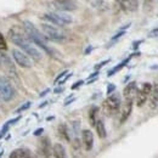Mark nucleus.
<instances>
[{
    "label": "nucleus",
    "mask_w": 158,
    "mask_h": 158,
    "mask_svg": "<svg viewBox=\"0 0 158 158\" xmlns=\"http://www.w3.org/2000/svg\"><path fill=\"white\" fill-rule=\"evenodd\" d=\"M9 38L15 45H17L22 51H24L29 57L33 58L35 61H40L43 54L38 49V46L29 39L27 34H23L21 31H18L17 28H11L9 31Z\"/></svg>",
    "instance_id": "1"
},
{
    "label": "nucleus",
    "mask_w": 158,
    "mask_h": 158,
    "mask_svg": "<svg viewBox=\"0 0 158 158\" xmlns=\"http://www.w3.org/2000/svg\"><path fill=\"white\" fill-rule=\"evenodd\" d=\"M23 28H24V32L29 37V39L38 46L40 47L42 50H44L45 52L52 55V50L49 47L47 43H46V37L44 35L43 32H40L39 29L31 22V21H23Z\"/></svg>",
    "instance_id": "2"
},
{
    "label": "nucleus",
    "mask_w": 158,
    "mask_h": 158,
    "mask_svg": "<svg viewBox=\"0 0 158 158\" xmlns=\"http://www.w3.org/2000/svg\"><path fill=\"white\" fill-rule=\"evenodd\" d=\"M43 19L47 21L49 23L56 24L58 27L61 26H68L73 22V17L71 15L66 14V11H54V12H46L42 16Z\"/></svg>",
    "instance_id": "3"
},
{
    "label": "nucleus",
    "mask_w": 158,
    "mask_h": 158,
    "mask_svg": "<svg viewBox=\"0 0 158 158\" xmlns=\"http://www.w3.org/2000/svg\"><path fill=\"white\" fill-rule=\"evenodd\" d=\"M121 107H122V97L119 94H116V93L108 95L107 98L102 102V111L107 116H113L118 113Z\"/></svg>",
    "instance_id": "4"
},
{
    "label": "nucleus",
    "mask_w": 158,
    "mask_h": 158,
    "mask_svg": "<svg viewBox=\"0 0 158 158\" xmlns=\"http://www.w3.org/2000/svg\"><path fill=\"white\" fill-rule=\"evenodd\" d=\"M42 32L44 33L47 40H51V42L61 43L66 39V33L62 32L61 29L58 28V26L52 24V23H43Z\"/></svg>",
    "instance_id": "5"
},
{
    "label": "nucleus",
    "mask_w": 158,
    "mask_h": 158,
    "mask_svg": "<svg viewBox=\"0 0 158 158\" xmlns=\"http://www.w3.org/2000/svg\"><path fill=\"white\" fill-rule=\"evenodd\" d=\"M16 91L11 84V82L4 75H0V98L5 102L11 101L15 97Z\"/></svg>",
    "instance_id": "6"
},
{
    "label": "nucleus",
    "mask_w": 158,
    "mask_h": 158,
    "mask_svg": "<svg viewBox=\"0 0 158 158\" xmlns=\"http://www.w3.org/2000/svg\"><path fill=\"white\" fill-rule=\"evenodd\" d=\"M11 55H12V58L15 60L16 65H18L19 67L22 68H31L32 67V60L24 51L22 50H18V49H12L11 51Z\"/></svg>",
    "instance_id": "7"
},
{
    "label": "nucleus",
    "mask_w": 158,
    "mask_h": 158,
    "mask_svg": "<svg viewBox=\"0 0 158 158\" xmlns=\"http://www.w3.org/2000/svg\"><path fill=\"white\" fill-rule=\"evenodd\" d=\"M0 65H3L4 70L6 71V73H7L10 77L17 78V72H16L15 65H14V62L11 61V58H10L7 55L0 54Z\"/></svg>",
    "instance_id": "8"
},
{
    "label": "nucleus",
    "mask_w": 158,
    "mask_h": 158,
    "mask_svg": "<svg viewBox=\"0 0 158 158\" xmlns=\"http://www.w3.org/2000/svg\"><path fill=\"white\" fill-rule=\"evenodd\" d=\"M82 144L84 146L85 151H91L94 146V134L91 130L85 129L82 131Z\"/></svg>",
    "instance_id": "9"
},
{
    "label": "nucleus",
    "mask_w": 158,
    "mask_h": 158,
    "mask_svg": "<svg viewBox=\"0 0 158 158\" xmlns=\"http://www.w3.org/2000/svg\"><path fill=\"white\" fill-rule=\"evenodd\" d=\"M133 105H134V100H125V102L123 103V107H122V112H121V124H124L128 118L130 117L131 114V111H133Z\"/></svg>",
    "instance_id": "10"
},
{
    "label": "nucleus",
    "mask_w": 158,
    "mask_h": 158,
    "mask_svg": "<svg viewBox=\"0 0 158 158\" xmlns=\"http://www.w3.org/2000/svg\"><path fill=\"white\" fill-rule=\"evenodd\" d=\"M137 91H139V89H137V85H136L135 82L128 83L126 86L124 88V90H123L124 98H125V100H134V98L136 97Z\"/></svg>",
    "instance_id": "11"
},
{
    "label": "nucleus",
    "mask_w": 158,
    "mask_h": 158,
    "mask_svg": "<svg viewBox=\"0 0 158 158\" xmlns=\"http://www.w3.org/2000/svg\"><path fill=\"white\" fill-rule=\"evenodd\" d=\"M40 152L43 156L45 157H49L51 156V152H52V149H51V145H50V140L49 137H43L42 141H40Z\"/></svg>",
    "instance_id": "12"
},
{
    "label": "nucleus",
    "mask_w": 158,
    "mask_h": 158,
    "mask_svg": "<svg viewBox=\"0 0 158 158\" xmlns=\"http://www.w3.org/2000/svg\"><path fill=\"white\" fill-rule=\"evenodd\" d=\"M55 7H56V10H58V11H72V10L77 9V5L74 3H72L71 0H68V1H62V3L56 1Z\"/></svg>",
    "instance_id": "13"
},
{
    "label": "nucleus",
    "mask_w": 158,
    "mask_h": 158,
    "mask_svg": "<svg viewBox=\"0 0 158 158\" xmlns=\"http://www.w3.org/2000/svg\"><path fill=\"white\" fill-rule=\"evenodd\" d=\"M119 4L126 11H136L139 6V0H121Z\"/></svg>",
    "instance_id": "14"
},
{
    "label": "nucleus",
    "mask_w": 158,
    "mask_h": 158,
    "mask_svg": "<svg viewBox=\"0 0 158 158\" xmlns=\"http://www.w3.org/2000/svg\"><path fill=\"white\" fill-rule=\"evenodd\" d=\"M131 57H134V56H133V54H131V55H130L129 57H126V58H125V60H123L122 62H119V63H118V65H117L116 67H113V68H112V70H110V71H108L107 75H108V77H112V75H114V74H116L117 72H119V71L122 70V68H124V67H125V66H126L128 63H129V62H130V60H131Z\"/></svg>",
    "instance_id": "15"
},
{
    "label": "nucleus",
    "mask_w": 158,
    "mask_h": 158,
    "mask_svg": "<svg viewBox=\"0 0 158 158\" xmlns=\"http://www.w3.org/2000/svg\"><path fill=\"white\" fill-rule=\"evenodd\" d=\"M52 154L56 158H65L67 156V153H66V149L63 147V145L62 144H55L52 146Z\"/></svg>",
    "instance_id": "16"
},
{
    "label": "nucleus",
    "mask_w": 158,
    "mask_h": 158,
    "mask_svg": "<svg viewBox=\"0 0 158 158\" xmlns=\"http://www.w3.org/2000/svg\"><path fill=\"white\" fill-rule=\"evenodd\" d=\"M150 103L151 108H156L158 106V82L153 85L152 91L150 94Z\"/></svg>",
    "instance_id": "17"
},
{
    "label": "nucleus",
    "mask_w": 158,
    "mask_h": 158,
    "mask_svg": "<svg viewBox=\"0 0 158 158\" xmlns=\"http://www.w3.org/2000/svg\"><path fill=\"white\" fill-rule=\"evenodd\" d=\"M10 157L11 158H27V157H31V151L28 149H24V147H21V149L12 151Z\"/></svg>",
    "instance_id": "18"
},
{
    "label": "nucleus",
    "mask_w": 158,
    "mask_h": 158,
    "mask_svg": "<svg viewBox=\"0 0 158 158\" xmlns=\"http://www.w3.org/2000/svg\"><path fill=\"white\" fill-rule=\"evenodd\" d=\"M57 131H58V135H60L63 140H66L67 142L71 141V136H70V130H68V128L66 124L61 123L57 128Z\"/></svg>",
    "instance_id": "19"
},
{
    "label": "nucleus",
    "mask_w": 158,
    "mask_h": 158,
    "mask_svg": "<svg viewBox=\"0 0 158 158\" xmlns=\"http://www.w3.org/2000/svg\"><path fill=\"white\" fill-rule=\"evenodd\" d=\"M95 128H96V133H97L98 137H100V139H105L106 135H107L105 123H103L101 119H98V121H96V123H95Z\"/></svg>",
    "instance_id": "20"
},
{
    "label": "nucleus",
    "mask_w": 158,
    "mask_h": 158,
    "mask_svg": "<svg viewBox=\"0 0 158 158\" xmlns=\"http://www.w3.org/2000/svg\"><path fill=\"white\" fill-rule=\"evenodd\" d=\"M149 97H150V96L147 95V94H145L144 91L139 90V91H137V94H136V97H135L136 106H137V107H142V106L146 103V101H147V98H149Z\"/></svg>",
    "instance_id": "21"
},
{
    "label": "nucleus",
    "mask_w": 158,
    "mask_h": 158,
    "mask_svg": "<svg viewBox=\"0 0 158 158\" xmlns=\"http://www.w3.org/2000/svg\"><path fill=\"white\" fill-rule=\"evenodd\" d=\"M97 112H98V108L96 106H93L89 111V119H90V124L95 126L96 123V117H97Z\"/></svg>",
    "instance_id": "22"
},
{
    "label": "nucleus",
    "mask_w": 158,
    "mask_h": 158,
    "mask_svg": "<svg viewBox=\"0 0 158 158\" xmlns=\"http://www.w3.org/2000/svg\"><path fill=\"white\" fill-rule=\"evenodd\" d=\"M19 119H21V116H17L16 118H14V119H10L9 122H6V124L3 126V129H1V133H3V134H5V133L9 130V128L11 126V125H14V124H16Z\"/></svg>",
    "instance_id": "23"
},
{
    "label": "nucleus",
    "mask_w": 158,
    "mask_h": 158,
    "mask_svg": "<svg viewBox=\"0 0 158 158\" xmlns=\"http://www.w3.org/2000/svg\"><path fill=\"white\" fill-rule=\"evenodd\" d=\"M152 88H153V85H152L151 83L147 82V83H144V84H142V86H141L140 90H141V91H144L145 94H147V95L150 96L151 91H152Z\"/></svg>",
    "instance_id": "24"
},
{
    "label": "nucleus",
    "mask_w": 158,
    "mask_h": 158,
    "mask_svg": "<svg viewBox=\"0 0 158 158\" xmlns=\"http://www.w3.org/2000/svg\"><path fill=\"white\" fill-rule=\"evenodd\" d=\"M72 130H73V134L78 136L79 131H80V123H79V121H75L72 123Z\"/></svg>",
    "instance_id": "25"
},
{
    "label": "nucleus",
    "mask_w": 158,
    "mask_h": 158,
    "mask_svg": "<svg viewBox=\"0 0 158 158\" xmlns=\"http://www.w3.org/2000/svg\"><path fill=\"white\" fill-rule=\"evenodd\" d=\"M7 49V44H6V39L4 38V35L0 33V50L1 51H5Z\"/></svg>",
    "instance_id": "26"
},
{
    "label": "nucleus",
    "mask_w": 158,
    "mask_h": 158,
    "mask_svg": "<svg viewBox=\"0 0 158 158\" xmlns=\"http://www.w3.org/2000/svg\"><path fill=\"white\" fill-rule=\"evenodd\" d=\"M31 105H32V102L31 101H28V102H26L24 105H22L21 107H18L17 110H16V113H21V112H23V111H26V110H28L29 107H31Z\"/></svg>",
    "instance_id": "27"
},
{
    "label": "nucleus",
    "mask_w": 158,
    "mask_h": 158,
    "mask_svg": "<svg viewBox=\"0 0 158 158\" xmlns=\"http://www.w3.org/2000/svg\"><path fill=\"white\" fill-rule=\"evenodd\" d=\"M110 58H107V60H105V61H102V62H100V63H97L95 67H94V70L95 71H100V68H102L105 65H107V63H110Z\"/></svg>",
    "instance_id": "28"
},
{
    "label": "nucleus",
    "mask_w": 158,
    "mask_h": 158,
    "mask_svg": "<svg viewBox=\"0 0 158 158\" xmlns=\"http://www.w3.org/2000/svg\"><path fill=\"white\" fill-rule=\"evenodd\" d=\"M68 72H70V71H67V70H66V71H62V72H61L60 74H58V75H57V77L55 78V80H54V83H55V84H57V83H58V82H60V80H61V79H62V78H63V77H65V75H66V74H67Z\"/></svg>",
    "instance_id": "29"
},
{
    "label": "nucleus",
    "mask_w": 158,
    "mask_h": 158,
    "mask_svg": "<svg viewBox=\"0 0 158 158\" xmlns=\"http://www.w3.org/2000/svg\"><path fill=\"white\" fill-rule=\"evenodd\" d=\"M72 74H73V73H71V72H68V73H67V74H66V75H65V77H63V78L61 79V80H60V82H58V83H57V84H58V85H63V84H65V83H66V82L68 80V79H70V78L72 77Z\"/></svg>",
    "instance_id": "30"
},
{
    "label": "nucleus",
    "mask_w": 158,
    "mask_h": 158,
    "mask_svg": "<svg viewBox=\"0 0 158 158\" xmlns=\"http://www.w3.org/2000/svg\"><path fill=\"white\" fill-rule=\"evenodd\" d=\"M116 91V85L114 84H112V83H110L108 84V86H107V90H106V94L107 95H111L112 93H114Z\"/></svg>",
    "instance_id": "31"
},
{
    "label": "nucleus",
    "mask_w": 158,
    "mask_h": 158,
    "mask_svg": "<svg viewBox=\"0 0 158 158\" xmlns=\"http://www.w3.org/2000/svg\"><path fill=\"white\" fill-rule=\"evenodd\" d=\"M123 35H125V31H119V32H118L116 35H113L112 37V39H111V42H116L117 40V39H119V38H122Z\"/></svg>",
    "instance_id": "32"
},
{
    "label": "nucleus",
    "mask_w": 158,
    "mask_h": 158,
    "mask_svg": "<svg viewBox=\"0 0 158 158\" xmlns=\"http://www.w3.org/2000/svg\"><path fill=\"white\" fill-rule=\"evenodd\" d=\"M157 37H158V27L153 28L152 31H150V33H149V38H157Z\"/></svg>",
    "instance_id": "33"
},
{
    "label": "nucleus",
    "mask_w": 158,
    "mask_h": 158,
    "mask_svg": "<svg viewBox=\"0 0 158 158\" xmlns=\"http://www.w3.org/2000/svg\"><path fill=\"white\" fill-rule=\"evenodd\" d=\"M84 84V80H78L77 83H74L72 86H71V89H72V90H75V89H78L79 86H82Z\"/></svg>",
    "instance_id": "34"
},
{
    "label": "nucleus",
    "mask_w": 158,
    "mask_h": 158,
    "mask_svg": "<svg viewBox=\"0 0 158 158\" xmlns=\"http://www.w3.org/2000/svg\"><path fill=\"white\" fill-rule=\"evenodd\" d=\"M142 43H144V40H141V39H140V40H135V42L133 43V50H137L139 45L142 44Z\"/></svg>",
    "instance_id": "35"
},
{
    "label": "nucleus",
    "mask_w": 158,
    "mask_h": 158,
    "mask_svg": "<svg viewBox=\"0 0 158 158\" xmlns=\"http://www.w3.org/2000/svg\"><path fill=\"white\" fill-rule=\"evenodd\" d=\"M75 101V97H72V95L71 96H68V98L65 101V106H68V105H71L72 102H74Z\"/></svg>",
    "instance_id": "36"
},
{
    "label": "nucleus",
    "mask_w": 158,
    "mask_h": 158,
    "mask_svg": "<svg viewBox=\"0 0 158 158\" xmlns=\"http://www.w3.org/2000/svg\"><path fill=\"white\" fill-rule=\"evenodd\" d=\"M44 133V129H43V128H39V129H37V130H34V136H40L42 134Z\"/></svg>",
    "instance_id": "37"
},
{
    "label": "nucleus",
    "mask_w": 158,
    "mask_h": 158,
    "mask_svg": "<svg viewBox=\"0 0 158 158\" xmlns=\"http://www.w3.org/2000/svg\"><path fill=\"white\" fill-rule=\"evenodd\" d=\"M63 90H65V88L61 85L60 88H55V90H54V93L55 94H60V93H63Z\"/></svg>",
    "instance_id": "38"
},
{
    "label": "nucleus",
    "mask_w": 158,
    "mask_h": 158,
    "mask_svg": "<svg viewBox=\"0 0 158 158\" xmlns=\"http://www.w3.org/2000/svg\"><path fill=\"white\" fill-rule=\"evenodd\" d=\"M93 50H94V47H93L91 45H89V46H88V47L85 49V51H84V54H85V55H89V54H90V52H91Z\"/></svg>",
    "instance_id": "39"
},
{
    "label": "nucleus",
    "mask_w": 158,
    "mask_h": 158,
    "mask_svg": "<svg viewBox=\"0 0 158 158\" xmlns=\"http://www.w3.org/2000/svg\"><path fill=\"white\" fill-rule=\"evenodd\" d=\"M49 93H50V89H45L44 91H42L40 94H39V97H44V96H46Z\"/></svg>",
    "instance_id": "40"
},
{
    "label": "nucleus",
    "mask_w": 158,
    "mask_h": 158,
    "mask_svg": "<svg viewBox=\"0 0 158 158\" xmlns=\"http://www.w3.org/2000/svg\"><path fill=\"white\" fill-rule=\"evenodd\" d=\"M98 75V71H95L94 73H91L90 75H89V79H91V78H96Z\"/></svg>",
    "instance_id": "41"
},
{
    "label": "nucleus",
    "mask_w": 158,
    "mask_h": 158,
    "mask_svg": "<svg viewBox=\"0 0 158 158\" xmlns=\"http://www.w3.org/2000/svg\"><path fill=\"white\" fill-rule=\"evenodd\" d=\"M47 103H49V102H47V101H44V102H43V103H42V105H39V108H43V107H45V106H46V105H47Z\"/></svg>",
    "instance_id": "42"
},
{
    "label": "nucleus",
    "mask_w": 158,
    "mask_h": 158,
    "mask_svg": "<svg viewBox=\"0 0 158 158\" xmlns=\"http://www.w3.org/2000/svg\"><path fill=\"white\" fill-rule=\"evenodd\" d=\"M56 1H58V3H62V1H68V0H56Z\"/></svg>",
    "instance_id": "43"
},
{
    "label": "nucleus",
    "mask_w": 158,
    "mask_h": 158,
    "mask_svg": "<svg viewBox=\"0 0 158 158\" xmlns=\"http://www.w3.org/2000/svg\"><path fill=\"white\" fill-rule=\"evenodd\" d=\"M3 135H4V134H3L1 131H0V139H1V137H3Z\"/></svg>",
    "instance_id": "44"
}]
</instances>
